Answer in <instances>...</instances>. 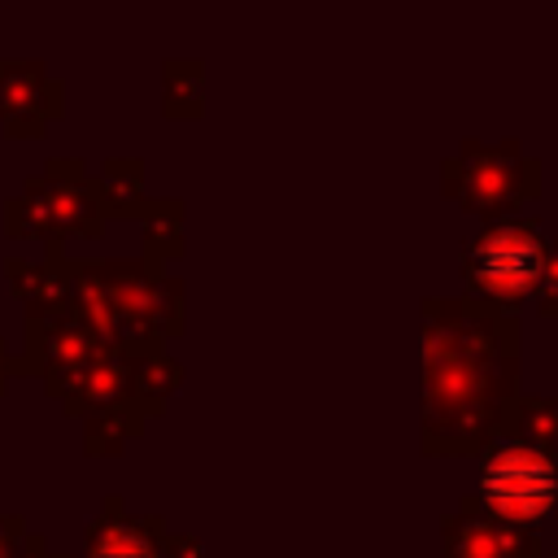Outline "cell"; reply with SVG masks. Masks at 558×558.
Instances as JSON below:
<instances>
[{"instance_id": "obj_1", "label": "cell", "mask_w": 558, "mask_h": 558, "mask_svg": "<svg viewBox=\"0 0 558 558\" xmlns=\"http://www.w3.org/2000/svg\"><path fill=\"white\" fill-rule=\"evenodd\" d=\"M4 231L9 240H44V244L100 240L105 205L83 157H48L44 174L26 179L22 192L4 201Z\"/></svg>"}, {"instance_id": "obj_2", "label": "cell", "mask_w": 558, "mask_h": 558, "mask_svg": "<svg viewBox=\"0 0 558 558\" xmlns=\"http://www.w3.org/2000/svg\"><path fill=\"white\" fill-rule=\"evenodd\" d=\"M480 497L501 523H536L558 506V462L523 440H497L480 462Z\"/></svg>"}, {"instance_id": "obj_3", "label": "cell", "mask_w": 558, "mask_h": 558, "mask_svg": "<svg viewBox=\"0 0 558 558\" xmlns=\"http://www.w3.org/2000/svg\"><path fill=\"white\" fill-rule=\"evenodd\" d=\"M541 266H545V240L532 218L527 222L501 218L484 227L466 248V283L488 301H523L527 292H536Z\"/></svg>"}, {"instance_id": "obj_4", "label": "cell", "mask_w": 558, "mask_h": 558, "mask_svg": "<svg viewBox=\"0 0 558 558\" xmlns=\"http://www.w3.org/2000/svg\"><path fill=\"white\" fill-rule=\"evenodd\" d=\"M105 344L70 314V305H61V310H26L22 314V353L13 357V366H17V375L44 384V379L78 371Z\"/></svg>"}, {"instance_id": "obj_5", "label": "cell", "mask_w": 558, "mask_h": 558, "mask_svg": "<svg viewBox=\"0 0 558 558\" xmlns=\"http://www.w3.org/2000/svg\"><path fill=\"white\" fill-rule=\"evenodd\" d=\"M449 192H458L475 209L497 214L510 201L536 192V161H523L514 144H501V148L466 144V153L449 161Z\"/></svg>"}, {"instance_id": "obj_6", "label": "cell", "mask_w": 558, "mask_h": 558, "mask_svg": "<svg viewBox=\"0 0 558 558\" xmlns=\"http://www.w3.org/2000/svg\"><path fill=\"white\" fill-rule=\"evenodd\" d=\"M65 113V83L44 61L0 57V122L17 140H39L52 118Z\"/></svg>"}, {"instance_id": "obj_7", "label": "cell", "mask_w": 558, "mask_h": 558, "mask_svg": "<svg viewBox=\"0 0 558 558\" xmlns=\"http://www.w3.org/2000/svg\"><path fill=\"white\" fill-rule=\"evenodd\" d=\"M83 558H161L166 527L157 514H126L122 497H105L100 514L87 523Z\"/></svg>"}, {"instance_id": "obj_8", "label": "cell", "mask_w": 558, "mask_h": 558, "mask_svg": "<svg viewBox=\"0 0 558 558\" xmlns=\"http://www.w3.org/2000/svg\"><path fill=\"white\" fill-rule=\"evenodd\" d=\"M65 262H70V253L61 244H44V262L4 257V275H9L13 296H22L26 310H61L70 296Z\"/></svg>"}, {"instance_id": "obj_9", "label": "cell", "mask_w": 558, "mask_h": 558, "mask_svg": "<svg viewBox=\"0 0 558 558\" xmlns=\"http://www.w3.org/2000/svg\"><path fill=\"white\" fill-rule=\"evenodd\" d=\"M449 523V558H536L532 541L514 523H501L493 514H462Z\"/></svg>"}, {"instance_id": "obj_10", "label": "cell", "mask_w": 558, "mask_h": 558, "mask_svg": "<svg viewBox=\"0 0 558 558\" xmlns=\"http://www.w3.org/2000/svg\"><path fill=\"white\" fill-rule=\"evenodd\" d=\"M78 418H83V449L96 453V458H113V453H122L126 440H135V436L144 432L148 410H144L140 401L122 397V401L92 405V410H83Z\"/></svg>"}, {"instance_id": "obj_11", "label": "cell", "mask_w": 558, "mask_h": 558, "mask_svg": "<svg viewBox=\"0 0 558 558\" xmlns=\"http://www.w3.org/2000/svg\"><path fill=\"white\" fill-rule=\"evenodd\" d=\"M96 187H100V205H105V218H140L144 214V161L140 157H105L100 174H96Z\"/></svg>"}, {"instance_id": "obj_12", "label": "cell", "mask_w": 558, "mask_h": 558, "mask_svg": "<svg viewBox=\"0 0 558 558\" xmlns=\"http://www.w3.org/2000/svg\"><path fill=\"white\" fill-rule=\"evenodd\" d=\"M183 205L179 201H148L144 205V257L161 262V257H179L183 253Z\"/></svg>"}, {"instance_id": "obj_13", "label": "cell", "mask_w": 558, "mask_h": 558, "mask_svg": "<svg viewBox=\"0 0 558 558\" xmlns=\"http://www.w3.org/2000/svg\"><path fill=\"white\" fill-rule=\"evenodd\" d=\"M201 109V65L196 61H166V113L187 118Z\"/></svg>"}, {"instance_id": "obj_14", "label": "cell", "mask_w": 558, "mask_h": 558, "mask_svg": "<svg viewBox=\"0 0 558 558\" xmlns=\"http://www.w3.org/2000/svg\"><path fill=\"white\" fill-rule=\"evenodd\" d=\"M536 296L545 310H558V253H549V248H545V266L536 279Z\"/></svg>"}, {"instance_id": "obj_15", "label": "cell", "mask_w": 558, "mask_h": 558, "mask_svg": "<svg viewBox=\"0 0 558 558\" xmlns=\"http://www.w3.org/2000/svg\"><path fill=\"white\" fill-rule=\"evenodd\" d=\"M26 536V519L22 514H0V558H9V549Z\"/></svg>"}, {"instance_id": "obj_16", "label": "cell", "mask_w": 558, "mask_h": 558, "mask_svg": "<svg viewBox=\"0 0 558 558\" xmlns=\"http://www.w3.org/2000/svg\"><path fill=\"white\" fill-rule=\"evenodd\" d=\"M9 558H52V554H48V541H44L39 532H26V536L9 549Z\"/></svg>"}, {"instance_id": "obj_17", "label": "cell", "mask_w": 558, "mask_h": 558, "mask_svg": "<svg viewBox=\"0 0 558 558\" xmlns=\"http://www.w3.org/2000/svg\"><path fill=\"white\" fill-rule=\"evenodd\" d=\"M161 558H201V545L192 536H166Z\"/></svg>"}, {"instance_id": "obj_18", "label": "cell", "mask_w": 558, "mask_h": 558, "mask_svg": "<svg viewBox=\"0 0 558 558\" xmlns=\"http://www.w3.org/2000/svg\"><path fill=\"white\" fill-rule=\"evenodd\" d=\"M13 375H17V366H13V349H9V340L0 336V397L9 392V384H13Z\"/></svg>"}, {"instance_id": "obj_19", "label": "cell", "mask_w": 558, "mask_h": 558, "mask_svg": "<svg viewBox=\"0 0 558 558\" xmlns=\"http://www.w3.org/2000/svg\"><path fill=\"white\" fill-rule=\"evenodd\" d=\"M52 558H78V554H52Z\"/></svg>"}]
</instances>
